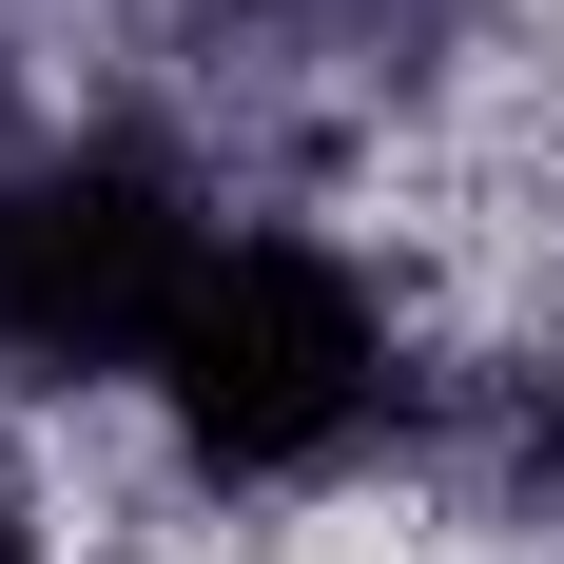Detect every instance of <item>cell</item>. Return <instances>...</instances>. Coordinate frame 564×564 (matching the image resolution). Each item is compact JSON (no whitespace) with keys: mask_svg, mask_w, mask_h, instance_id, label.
<instances>
[{"mask_svg":"<svg viewBox=\"0 0 564 564\" xmlns=\"http://www.w3.org/2000/svg\"><path fill=\"white\" fill-rule=\"evenodd\" d=\"M156 390H175V429H195V467H312V448L370 429L390 332H370V292H350L312 234H234L215 273H195V312L156 332Z\"/></svg>","mask_w":564,"mask_h":564,"instance_id":"1","label":"cell"},{"mask_svg":"<svg viewBox=\"0 0 564 564\" xmlns=\"http://www.w3.org/2000/svg\"><path fill=\"white\" fill-rule=\"evenodd\" d=\"M195 215H175L156 156H58L0 175V350L20 370H137V350L195 312Z\"/></svg>","mask_w":564,"mask_h":564,"instance_id":"2","label":"cell"},{"mask_svg":"<svg viewBox=\"0 0 564 564\" xmlns=\"http://www.w3.org/2000/svg\"><path fill=\"white\" fill-rule=\"evenodd\" d=\"M0 564H20V525H0Z\"/></svg>","mask_w":564,"mask_h":564,"instance_id":"3","label":"cell"},{"mask_svg":"<svg viewBox=\"0 0 564 564\" xmlns=\"http://www.w3.org/2000/svg\"><path fill=\"white\" fill-rule=\"evenodd\" d=\"M545 467H564V429H545Z\"/></svg>","mask_w":564,"mask_h":564,"instance_id":"4","label":"cell"}]
</instances>
